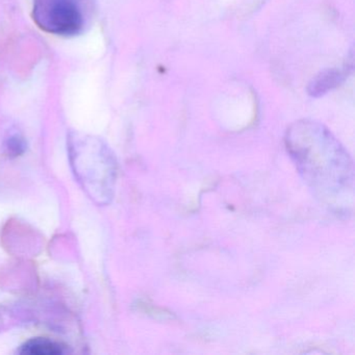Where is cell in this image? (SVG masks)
<instances>
[{"label":"cell","instance_id":"obj_1","mask_svg":"<svg viewBox=\"0 0 355 355\" xmlns=\"http://www.w3.org/2000/svg\"><path fill=\"white\" fill-rule=\"evenodd\" d=\"M286 150L303 180L332 207L352 198L354 167L350 155L323 124L300 120L288 128Z\"/></svg>","mask_w":355,"mask_h":355},{"label":"cell","instance_id":"obj_2","mask_svg":"<svg viewBox=\"0 0 355 355\" xmlns=\"http://www.w3.org/2000/svg\"><path fill=\"white\" fill-rule=\"evenodd\" d=\"M70 163L83 190L99 205H109L115 193L117 162L101 141L92 137H70Z\"/></svg>","mask_w":355,"mask_h":355},{"label":"cell","instance_id":"obj_3","mask_svg":"<svg viewBox=\"0 0 355 355\" xmlns=\"http://www.w3.org/2000/svg\"><path fill=\"white\" fill-rule=\"evenodd\" d=\"M34 17L41 28L59 36L78 34L84 24L76 0H36Z\"/></svg>","mask_w":355,"mask_h":355},{"label":"cell","instance_id":"obj_4","mask_svg":"<svg viewBox=\"0 0 355 355\" xmlns=\"http://www.w3.org/2000/svg\"><path fill=\"white\" fill-rule=\"evenodd\" d=\"M343 80V73L336 69H328L320 72L309 83L307 92L313 97H320L331 91L340 85Z\"/></svg>","mask_w":355,"mask_h":355},{"label":"cell","instance_id":"obj_5","mask_svg":"<svg viewBox=\"0 0 355 355\" xmlns=\"http://www.w3.org/2000/svg\"><path fill=\"white\" fill-rule=\"evenodd\" d=\"M22 355H61L64 353L63 347L59 343L49 338H32L24 343L19 350Z\"/></svg>","mask_w":355,"mask_h":355},{"label":"cell","instance_id":"obj_6","mask_svg":"<svg viewBox=\"0 0 355 355\" xmlns=\"http://www.w3.org/2000/svg\"><path fill=\"white\" fill-rule=\"evenodd\" d=\"M6 153L9 157H17L24 155L26 150V142L20 135H12L7 139L5 144Z\"/></svg>","mask_w":355,"mask_h":355},{"label":"cell","instance_id":"obj_7","mask_svg":"<svg viewBox=\"0 0 355 355\" xmlns=\"http://www.w3.org/2000/svg\"><path fill=\"white\" fill-rule=\"evenodd\" d=\"M0 326H1V318H0Z\"/></svg>","mask_w":355,"mask_h":355}]
</instances>
